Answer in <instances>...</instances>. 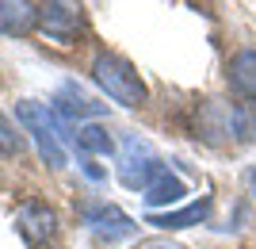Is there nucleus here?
Returning a JSON list of instances; mask_svg holds the SVG:
<instances>
[{
	"instance_id": "1",
	"label": "nucleus",
	"mask_w": 256,
	"mask_h": 249,
	"mask_svg": "<svg viewBox=\"0 0 256 249\" xmlns=\"http://www.w3.org/2000/svg\"><path fill=\"white\" fill-rule=\"evenodd\" d=\"M16 119H20L23 134H31L38 157H42L50 169H65V165H69V153H65V142L62 138L73 142V127H65L46 104L20 100V104H16Z\"/></svg>"
},
{
	"instance_id": "2",
	"label": "nucleus",
	"mask_w": 256,
	"mask_h": 249,
	"mask_svg": "<svg viewBox=\"0 0 256 249\" xmlns=\"http://www.w3.org/2000/svg\"><path fill=\"white\" fill-rule=\"evenodd\" d=\"M92 81L100 85V92L107 100H115L118 108H146V100H150V88H146L142 73L122 54H96Z\"/></svg>"
},
{
	"instance_id": "3",
	"label": "nucleus",
	"mask_w": 256,
	"mask_h": 249,
	"mask_svg": "<svg viewBox=\"0 0 256 249\" xmlns=\"http://www.w3.org/2000/svg\"><path fill=\"white\" fill-rule=\"evenodd\" d=\"M168 173L164 161H160V153L153 150L150 138H142V134H126L122 146H118V184L130 188V192H146L160 180V176Z\"/></svg>"
},
{
	"instance_id": "4",
	"label": "nucleus",
	"mask_w": 256,
	"mask_h": 249,
	"mask_svg": "<svg viewBox=\"0 0 256 249\" xmlns=\"http://www.w3.org/2000/svg\"><path fill=\"white\" fill-rule=\"evenodd\" d=\"M38 35L54 46H73L84 35V8L80 4H65V0L38 4Z\"/></svg>"
},
{
	"instance_id": "5",
	"label": "nucleus",
	"mask_w": 256,
	"mask_h": 249,
	"mask_svg": "<svg viewBox=\"0 0 256 249\" xmlns=\"http://www.w3.org/2000/svg\"><path fill=\"white\" fill-rule=\"evenodd\" d=\"M80 218H84V226L92 230L100 241H122V238H134V234H138V222L115 203H88L84 211H80Z\"/></svg>"
},
{
	"instance_id": "6",
	"label": "nucleus",
	"mask_w": 256,
	"mask_h": 249,
	"mask_svg": "<svg viewBox=\"0 0 256 249\" xmlns=\"http://www.w3.org/2000/svg\"><path fill=\"white\" fill-rule=\"evenodd\" d=\"M16 230H20V238L31 249H38V245H46V241L58 234V211H54L50 203L27 199V203L16 211Z\"/></svg>"
},
{
	"instance_id": "7",
	"label": "nucleus",
	"mask_w": 256,
	"mask_h": 249,
	"mask_svg": "<svg viewBox=\"0 0 256 249\" xmlns=\"http://www.w3.org/2000/svg\"><path fill=\"white\" fill-rule=\"evenodd\" d=\"M54 115L65 123V127H80V119H92V115H104L107 104H100V100H92L88 92H80V85H62L58 88V96H54Z\"/></svg>"
},
{
	"instance_id": "8",
	"label": "nucleus",
	"mask_w": 256,
	"mask_h": 249,
	"mask_svg": "<svg viewBox=\"0 0 256 249\" xmlns=\"http://www.w3.org/2000/svg\"><path fill=\"white\" fill-rule=\"evenodd\" d=\"M210 211H214V199L199 195V199H192L188 207H176V211H150L146 222L157 230H192V226H203L210 218Z\"/></svg>"
},
{
	"instance_id": "9",
	"label": "nucleus",
	"mask_w": 256,
	"mask_h": 249,
	"mask_svg": "<svg viewBox=\"0 0 256 249\" xmlns=\"http://www.w3.org/2000/svg\"><path fill=\"white\" fill-rule=\"evenodd\" d=\"M31 31H38V4L0 0V35L4 39H27Z\"/></svg>"
},
{
	"instance_id": "10",
	"label": "nucleus",
	"mask_w": 256,
	"mask_h": 249,
	"mask_svg": "<svg viewBox=\"0 0 256 249\" xmlns=\"http://www.w3.org/2000/svg\"><path fill=\"white\" fill-rule=\"evenodd\" d=\"M226 81L241 100L256 104V50H237L226 65Z\"/></svg>"
},
{
	"instance_id": "11",
	"label": "nucleus",
	"mask_w": 256,
	"mask_h": 249,
	"mask_svg": "<svg viewBox=\"0 0 256 249\" xmlns=\"http://www.w3.org/2000/svg\"><path fill=\"white\" fill-rule=\"evenodd\" d=\"M73 146L80 153H96V157L115 153V138H111L100 123H80V127H73Z\"/></svg>"
},
{
	"instance_id": "12",
	"label": "nucleus",
	"mask_w": 256,
	"mask_h": 249,
	"mask_svg": "<svg viewBox=\"0 0 256 249\" xmlns=\"http://www.w3.org/2000/svg\"><path fill=\"white\" fill-rule=\"evenodd\" d=\"M184 195H188V184H184L176 173H164L153 188H146V192H142V199H146V207H153V211H157V207H176Z\"/></svg>"
},
{
	"instance_id": "13",
	"label": "nucleus",
	"mask_w": 256,
	"mask_h": 249,
	"mask_svg": "<svg viewBox=\"0 0 256 249\" xmlns=\"http://www.w3.org/2000/svg\"><path fill=\"white\" fill-rule=\"evenodd\" d=\"M23 150V130L0 111V153H20Z\"/></svg>"
},
{
	"instance_id": "14",
	"label": "nucleus",
	"mask_w": 256,
	"mask_h": 249,
	"mask_svg": "<svg viewBox=\"0 0 256 249\" xmlns=\"http://www.w3.org/2000/svg\"><path fill=\"white\" fill-rule=\"evenodd\" d=\"M134 249H188V245H180V241H172V238H146Z\"/></svg>"
},
{
	"instance_id": "15",
	"label": "nucleus",
	"mask_w": 256,
	"mask_h": 249,
	"mask_svg": "<svg viewBox=\"0 0 256 249\" xmlns=\"http://www.w3.org/2000/svg\"><path fill=\"white\" fill-rule=\"evenodd\" d=\"M252 188H256V173H252Z\"/></svg>"
}]
</instances>
